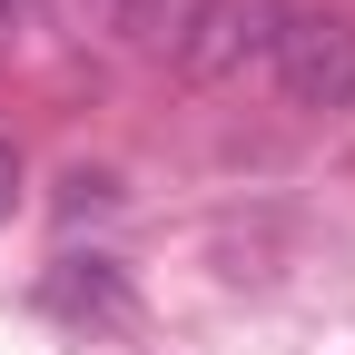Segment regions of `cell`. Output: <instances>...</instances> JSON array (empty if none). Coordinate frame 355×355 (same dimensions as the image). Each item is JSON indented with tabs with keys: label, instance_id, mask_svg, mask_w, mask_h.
Wrapping results in <instances>:
<instances>
[{
	"label": "cell",
	"instance_id": "cell-3",
	"mask_svg": "<svg viewBox=\"0 0 355 355\" xmlns=\"http://www.w3.org/2000/svg\"><path fill=\"white\" fill-rule=\"evenodd\" d=\"M40 306L69 316V326H128V277L109 257H60L50 286H40Z\"/></svg>",
	"mask_w": 355,
	"mask_h": 355
},
{
	"label": "cell",
	"instance_id": "cell-5",
	"mask_svg": "<svg viewBox=\"0 0 355 355\" xmlns=\"http://www.w3.org/2000/svg\"><path fill=\"white\" fill-rule=\"evenodd\" d=\"M10 198H20V148L0 139V217H10Z\"/></svg>",
	"mask_w": 355,
	"mask_h": 355
},
{
	"label": "cell",
	"instance_id": "cell-1",
	"mask_svg": "<svg viewBox=\"0 0 355 355\" xmlns=\"http://www.w3.org/2000/svg\"><path fill=\"white\" fill-rule=\"evenodd\" d=\"M296 0H188V20H178V69L188 79H247L277 60V30H286Z\"/></svg>",
	"mask_w": 355,
	"mask_h": 355
},
{
	"label": "cell",
	"instance_id": "cell-2",
	"mask_svg": "<svg viewBox=\"0 0 355 355\" xmlns=\"http://www.w3.org/2000/svg\"><path fill=\"white\" fill-rule=\"evenodd\" d=\"M266 69H277V89H286L296 109H316V119L355 109V20L345 10H286Z\"/></svg>",
	"mask_w": 355,
	"mask_h": 355
},
{
	"label": "cell",
	"instance_id": "cell-4",
	"mask_svg": "<svg viewBox=\"0 0 355 355\" xmlns=\"http://www.w3.org/2000/svg\"><path fill=\"white\" fill-rule=\"evenodd\" d=\"M119 40H168V0H89Z\"/></svg>",
	"mask_w": 355,
	"mask_h": 355
}]
</instances>
